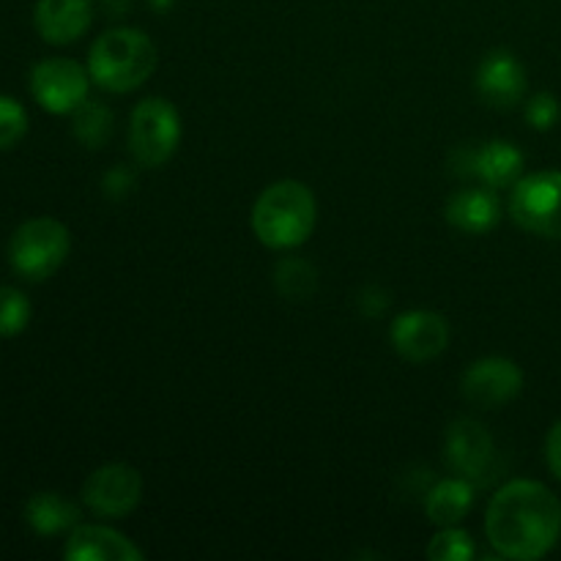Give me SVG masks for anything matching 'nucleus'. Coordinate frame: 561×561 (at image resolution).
Masks as SVG:
<instances>
[{
	"label": "nucleus",
	"instance_id": "f257e3e1",
	"mask_svg": "<svg viewBox=\"0 0 561 561\" xmlns=\"http://www.w3.org/2000/svg\"><path fill=\"white\" fill-rule=\"evenodd\" d=\"M485 535L499 557L515 561L542 559L559 542L561 502L542 482H507L488 504Z\"/></svg>",
	"mask_w": 561,
	"mask_h": 561
},
{
	"label": "nucleus",
	"instance_id": "f03ea898",
	"mask_svg": "<svg viewBox=\"0 0 561 561\" xmlns=\"http://www.w3.org/2000/svg\"><path fill=\"white\" fill-rule=\"evenodd\" d=\"M318 206L310 186L283 179L261 192L252 206V230L268 250H296L316 230Z\"/></svg>",
	"mask_w": 561,
	"mask_h": 561
},
{
	"label": "nucleus",
	"instance_id": "7ed1b4c3",
	"mask_svg": "<svg viewBox=\"0 0 561 561\" xmlns=\"http://www.w3.org/2000/svg\"><path fill=\"white\" fill-rule=\"evenodd\" d=\"M157 69V47L140 27H113L93 42L88 75L102 91H137Z\"/></svg>",
	"mask_w": 561,
	"mask_h": 561
},
{
	"label": "nucleus",
	"instance_id": "20e7f679",
	"mask_svg": "<svg viewBox=\"0 0 561 561\" xmlns=\"http://www.w3.org/2000/svg\"><path fill=\"white\" fill-rule=\"evenodd\" d=\"M69 250V228L53 217H36L11 233L9 263L27 283H42L64 266Z\"/></svg>",
	"mask_w": 561,
	"mask_h": 561
},
{
	"label": "nucleus",
	"instance_id": "39448f33",
	"mask_svg": "<svg viewBox=\"0 0 561 561\" xmlns=\"http://www.w3.org/2000/svg\"><path fill=\"white\" fill-rule=\"evenodd\" d=\"M181 140V115L168 99L148 96L131 110L129 148L142 168H162Z\"/></svg>",
	"mask_w": 561,
	"mask_h": 561
},
{
	"label": "nucleus",
	"instance_id": "423d86ee",
	"mask_svg": "<svg viewBox=\"0 0 561 561\" xmlns=\"http://www.w3.org/2000/svg\"><path fill=\"white\" fill-rule=\"evenodd\" d=\"M510 217L526 233L561 239V170H542L515 181Z\"/></svg>",
	"mask_w": 561,
	"mask_h": 561
},
{
	"label": "nucleus",
	"instance_id": "0eeeda50",
	"mask_svg": "<svg viewBox=\"0 0 561 561\" xmlns=\"http://www.w3.org/2000/svg\"><path fill=\"white\" fill-rule=\"evenodd\" d=\"M449 469L458 477L469 480L471 485H488L499 471V453L491 433L477 420H455L447 427V442H444Z\"/></svg>",
	"mask_w": 561,
	"mask_h": 561
},
{
	"label": "nucleus",
	"instance_id": "6e6552de",
	"mask_svg": "<svg viewBox=\"0 0 561 561\" xmlns=\"http://www.w3.org/2000/svg\"><path fill=\"white\" fill-rule=\"evenodd\" d=\"M91 75L71 58H44L31 69V93L53 115H69L88 99Z\"/></svg>",
	"mask_w": 561,
	"mask_h": 561
},
{
	"label": "nucleus",
	"instance_id": "1a4fd4ad",
	"mask_svg": "<svg viewBox=\"0 0 561 561\" xmlns=\"http://www.w3.org/2000/svg\"><path fill=\"white\" fill-rule=\"evenodd\" d=\"M82 504L99 518H126L142 499V477L135 466H99L82 482Z\"/></svg>",
	"mask_w": 561,
	"mask_h": 561
},
{
	"label": "nucleus",
	"instance_id": "9d476101",
	"mask_svg": "<svg viewBox=\"0 0 561 561\" xmlns=\"http://www.w3.org/2000/svg\"><path fill=\"white\" fill-rule=\"evenodd\" d=\"M389 340H392L394 351L403 359L414 362V365H425V362L436 359L447 351L449 323L438 312L411 310L394 318L392 329H389Z\"/></svg>",
	"mask_w": 561,
	"mask_h": 561
},
{
	"label": "nucleus",
	"instance_id": "9b49d317",
	"mask_svg": "<svg viewBox=\"0 0 561 561\" xmlns=\"http://www.w3.org/2000/svg\"><path fill=\"white\" fill-rule=\"evenodd\" d=\"M524 389V373L507 356H488L474 362L463 376V394L471 405L499 409L515 400Z\"/></svg>",
	"mask_w": 561,
	"mask_h": 561
},
{
	"label": "nucleus",
	"instance_id": "f8f14e48",
	"mask_svg": "<svg viewBox=\"0 0 561 561\" xmlns=\"http://www.w3.org/2000/svg\"><path fill=\"white\" fill-rule=\"evenodd\" d=\"M526 157L520 148L510 140L482 142L480 148H463L458 153V173L480 179L485 186L502 190V186L515 184L524 173Z\"/></svg>",
	"mask_w": 561,
	"mask_h": 561
},
{
	"label": "nucleus",
	"instance_id": "ddd939ff",
	"mask_svg": "<svg viewBox=\"0 0 561 561\" xmlns=\"http://www.w3.org/2000/svg\"><path fill=\"white\" fill-rule=\"evenodd\" d=\"M474 88L491 107H515L526 93L524 64L510 49H493L477 66Z\"/></svg>",
	"mask_w": 561,
	"mask_h": 561
},
{
	"label": "nucleus",
	"instance_id": "4468645a",
	"mask_svg": "<svg viewBox=\"0 0 561 561\" xmlns=\"http://www.w3.org/2000/svg\"><path fill=\"white\" fill-rule=\"evenodd\" d=\"M93 22L91 0H38L33 9V25L47 44L66 47L85 36Z\"/></svg>",
	"mask_w": 561,
	"mask_h": 561
},
{
	"label": "nucleus",
	"instance_id": "2eb2a0df",
	"mask_svg": "<svg viewBox=\"0 0 561 561\" xmlns=\"http://www.w3.org/2000/svg\"><path fill=\"white\" fill-rule=\"evenodd\" d=\"M64 557L69 561H142V551L110 526L77 524L66 540Z\"/></svg>",
	"mask_w": 561,
	"mask_h": 561
},
{
	"label": "nucleus",
	"instance_id": "dca6fc26",
	"mask_svg": "<svg viewBox=\"0 0 561 561\" xmlns=\"http://www.w3.org/2000/svg\"><path fill=\"white\" fill-rule=\"evenodd\" d=\"M444 214L455 230L480 236L496 228L502 219V203L493 186H469L449 197Z\"/></svg>",
	"mask_w": 561,
	"mask_h": 561
},
{
	"label": "nucleus",
	"instance_id": "f3484780",
	"mask_svg": "<svg viewBox=\"0 0 561 561\" xmlns=\"http://www.w3.org/2000/svg\"><path fill=\"white\" fill-rule=\"evenodd\" d=\"M25 520L42 537L64 535L80 524V507L60 493L44 491L31 496V502L25 504Z\"/></svg>",
	"mask_w": 561,
	"mask_h": 561
},
{
	"label": "nucleus",
	"instance_id": "a211bd4d",
	"mask_svg": "<svg viewBox=\"0 0 561 561\" xmlns=\"http://www.w3.org/2000/svg\"><path fill=\"white\" fill-rule=\"evenodd\" d=\"M474 504V485L463 477L436 482L425 499L427 518L436 526H458Z\"/></svg>",
	"mask_w": 561,
	"mask_h": 561
},
{
	"label": "nucleus",
	"instance_id": "6ab92c4d",
	"mask_svg": "<svg viewBox=\"0 0 561 561\" xmlns=\"http://www.w3.org/2000/svg\"><path fill=\"white\" fill-rule=\"evenodd\" d=\"M274 285L288 301H307L318 288V272L301 257H283L274 268Z\"/></svg>",
	"mask_w": 561,
	"mask_h": 561
},
{
	"label": "nucleus",
	"instance_id": "aec40b11",
	"mask_svg": "<svg viewBox=\"0 0 561 561\" xmlns=\"http://www.w3.org/2000/svg\"><path fill=\"white\" fill-rule=\"evenodd\" d=\"M75 124H71V129H75V137L82 142L85 148H102L104 142L110 140V135H113V113H110V107H104L102 102H82L80 107L75 110Z\"/></svg>",
	"mask_w": 561,
	"mask_h": 561
},
{
	"label": "nucleus",
	"instance_id": "412c9836",
	"mask_svg": "<svg viewBox=\"0 0 561 561\" xmlns=\"http://www.w3.org/2000/svg\"><path fill=\"white\" fill-rule=\"evenodd\" d=\"M33 307L20 288L0 285V337H16L27 329Z\"/></svg>",
	"mask_w": 561,
	"mask_h": 561
},
{
	"label": "nucleus",
	"instance_id": "4be33fe9",
	"mask_svg": "<svg viewBox=\"0 0 561 561\" xmlns=\"http://www.w3.org/2000/svg\"><path fill=\"white\" fill-rule=\"evenodd\" d=\"M427 559L433 561H469L474 559V540L458 526H442L427 546Z\"/></svg>",
	"mask_w": 561,
	"mask_h": 561
},
{
	"label": "nucleus",
	"instance_id": "5701e85b",
	"mask_svg": "<svg viewBox=\"0 0 561 561\" xmlns=\"http://www.w3.org/2000/svg\"><path fill=\"white\" fill-rule=\"evenodd\" d=\"M27 135V110L14 96L0 93V151L14 148Z\"/></svg>",
	"mask_w": 561,
	"mask_h": 561
},
{
	"label": "nucleus",
	"instance_id": "b1692460",
	"mask_svg": "<svg viewBox=\"0 0 561 561\" xmlns=\"http://www.w3.org/2000/svg\"><path fill=\"white\" fill-rule=\"evenodd\" d=\"M561 115L559 99L553 93H537L529 104H526V121L531 124V129L548 131L557 126Z\"/></svg>",
	"mask_w": 561,
	"mask_h": 561
},
{
	"label": "nucleus",
	"instance_id": "393cba45",
	"mask_svg": "<svg viewBox=\"0 0 561 561\" xmlns=\"http://www.w3.org/2000/svg\"><path fill=\"white\" fill-rule=\"evenodd\" d=\"M131 184H135V179H131L124 168H115L104 175V192H107L110 197L126 195V192H131Z\"/></svg>",
	"mask_w": 561,
	"mask_h": 561
},
{
	"label": "nucleus",
	"instance_id": "a878e982",
	"mask_svg": "<svg viewBox=\"0 0 561 561\" xmlns=\"http://www.w3.org/2000/svg\"><path fill=\"white\" fill-rule=\"evenodd\" d=\"M546 458H548V466H551L553 474L561 480V420L551 427V433H548Z\"/></svg>",
	"mask_w": 561,
	"mask_h": 561
}]
</instances>
